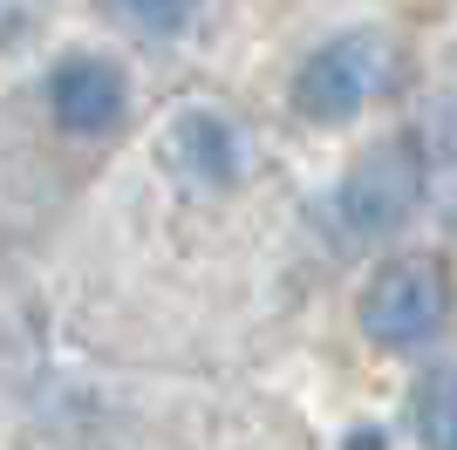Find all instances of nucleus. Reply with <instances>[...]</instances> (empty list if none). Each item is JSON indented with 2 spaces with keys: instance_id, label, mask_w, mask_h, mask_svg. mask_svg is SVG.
I'll list each match as a JSON object with an SVG mask.
<instances>
[{
  "instance_id": "obj_5",
  "label": "nucleus",
  "mask_w": 457,
  "mask_h": 450,
  "mask_svg": "<svg viewBox=\"0 0 457 450\" xmlns=\"http://www.w3.org/2000/svg\"><path fill=\"white\" fill-rule=\"evenodd\" d=\"M171 157H178V171H185L191 185L226 191L232 178L246 171V137L232 130L219 110H185L171 123Z\"/></svg>"
},
{
  "instance_id": "obj_2",
  "label": "nucleus",
  "mask_w": 457,
  "mask_h": 450,
  "mask_svg": "<svg viewBox=\"0 0 457 450\" xmlns=\"http://www.w3.org/2000/svg\"><path fill=\"white\" fill-rule=\"evenodd\" d=\"M423 198V157L410 137H382L355 157V171L342 178V225L355 239H382L396 232Z\"/></svg>"
},
{
  "instance_id": "obj_7",
  "label": "nucleus",
  "mask_w": 457,
  "mask_h": 450,
  "mask_svg": "<svg viewBox=\"0 0 457 450\" xmlns=\"http://www.w3.org/2000/svg\"><path fill=\"white\" fill-rule=\"evenodd\" d=\"M116 7V21H130L137 35H185L191 28V14H198V0H110Z\"/></svg>"
},
{
  "instance_id": "obj_1",
  "label": "nucleus",
  "mask_w": 457,
  "mask_h": 450,
  "mask_svg": "<svg viewBox=\"0 0 457 450\" xmlns=\"http://www.w3.org/2000/svg\"><path fill=\"white\" fill-rule=\"evenodd\" d=\"M382 82H389V41H382L376 28H355V35L321 41V48L301 62V75H294V110H301L307 123H348Z\"/></svg>"
},
{
  "instance_id": "obj_3",
  "label": "nucleus",
  "mask_w": 457,
  "mask_h": 450,
  "mask_svg": "<svg viewBox=\"0 0 457 450\" xmlns=\"http://www.w3.org/2000/svg\"><path fill=\"white\" fill-rule=\"evenodd\" d=\"M444 328V287L430 260H389L376 280L362 287V335L389 355L430 348Z\"/></svg>"
},
{
  "instance_id": "obj_4",
  "label": "nucleus",
  "mask_w": 457,
  "mask_h": 450,
  "mask_svg": "<svg viewBox=\"0 0 457 450\" xmlns=\"http://www.w3.org/2000/svg\"><path fill=\"white\" fill-rule=\"evenodd\" d=\"M48 116L62 137H110L123 123V69L103 55H69L48 75Z\"/></svg>"
},
{
  "instance_id": "obj_6",
  "label": "nucleus",
  "mask_w": 457,
  "mask_h": 450,
  "mask_svg": "<svg viewBox=\"0 0 457 450\" xmlns=\"http://www.w3.org/2000/svg\"><path fill=\"white\" fill-rule=\"evenodd\" d=\"M410 423H417L423 450H457V375H451V362L423 369V382L410 389Z\"/></svg>"
},
{
  "instance_id": "obj_8",
  "label": "nucleus",
  "mask_w": 457,
  "mask_h": 450,
  "mask_svg": "<svg viewBox=\"0 0 457 450\" xmlns=\"http://www.w3.org/2000/svg\"><path fill=\"white\" fill-rule=\"evenodd\" d=\"M35 7L41 0H0V41H14L28 21H35Z\"/></svg>"
}]
</instances>
